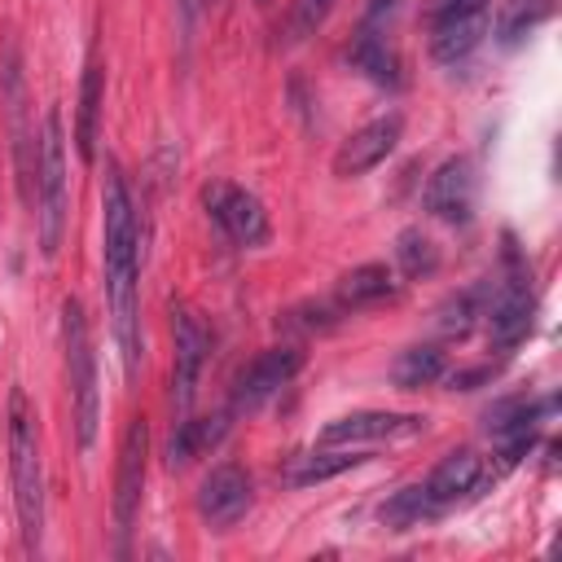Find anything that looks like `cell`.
Wrapping results in <instances>:
<instances>
[{"label": "cell", "instance_id": "obj_27", "mask_svg": "<svg viewBox=\"0 0 562 562\" xmlns=\"http://www.w3.org/2000/svg\"><path fill=\"white\" fill-rule=\"evenodd\" d=\"M483 378H492V364H483V369H461V373H452L448 382H452L457 391H470V386L483 382Z\"/></svg>", "mask_w": 562, "mask_h": 562}, {"label": "cell", "instance_id": "obj_1", "mask_svg": "<svg viewBox=\"0 0 562 562\" xmlns=\"http://www.w3.org/2000/svg\"><path fill=\"white\" fill-rule=\"evenodd\" d=\"M101 268H105V303H110V329L123 351L127 378H136L145 338H140V224H136V202L127 189V176L119 162L105 167L101 184Z\"/></svg>", "mask_w": 562, "mask_h": 562}, {"label": "cell", "instance_id": "obj_16", "mask_svg": "<svg viewBox=\"0 0 562 562\" xmlns=\"http://www.w3.org/2000/svg\"><path fill=\"white\" fill-rule=\"evenodd\" d=\"M228 408L224 413H211V417H193V413H184V417H176V430H171V439H167V465L171 470H184V465H193L198 457H206L224 435H228Z\"/></svg>", "mask_w": 562, "mask_h": 562}, {"label": "cell", "instance_id": "obj_20", "mask_svg": "<svg viewBox=\"0 0 562 562\" xmlns=\"http://www.w3.org/2000/svg\"><path fill=\"white\" fill-rule=\"evenodd\" d=\"M492 281H474V285H465V290H457L443 307H439V329L448 334V338H465L483 316H487V303H492Z\"/></svg>", "mask_w": 562, "mask_h": 562}, {"label": "cell", "instance_id": "obj_3", "mask_svg": "<svg viewBox=\"0 0 562 562\" xmlns=\"http://www.w3.org/2000/svg\"><path fill=\"white\" fill-rule=\"evenodd\" d=\"M61 351H66V382H70V413L79 448H92L101 422V386H97V351L88 334V316L79 299H61Z\"/></svg>", "mask_w": 562, "mask_h": 562}, {"label": "cell", "instance_id": "obj_14", "mask_svg": "<svg viewBox=\"0 0 562 562\" xmlns=\"http://www.w3.org/2000/svg\"><path fill=\"white\" fill-rule=\"evenodd\" d=\"M400 136H404V114H382V119L356 127V132L338 145V154H334V176L351 180V176L373 171L378 162H386V158L395 154Z\"/></svg>", "mask_w": 562, "mask_h": 562}, {"label": "cell", "instance_id": "obj_6", "mask_svg": "<svg viewBox=\"0 0 562 562\" xmlns=\"http://www.w3.org/2000/svg\"><path fill=\"white\" fill-rule=\"evenodd\" d=\"M492 0H435L430 4V57L457 66L487 35Z\"/></svg>", "mask_w": 562, "mask_h": 562}, {"label": "cell", "instance_id": "obj_2", "mask_svg": "<svg viewBox=\"0 0 562 562\" xmlns=\"http://www.w3.org/2000/svg\"><path fill=\"white\" fill-rule=\"evenodd\" d=\"M31 400L13 386L9 391V483L13 509L22 527V544L40 549L44 540V457H40V426Z\"/></svg>", "mask_w": 562, "mask_h": 562}, {"label": "cell", "instance_id": "obj_25", "mask_svg": "<svg viewBox=\"0 0 562 562\" xmlns=\"http://www.w3.org/2000/svg\"><path fill=\"white\" fill-rule=\"evenodd\" d=\"M435 514H439V509L430 505V496L422 492V483L400 487V492L382 505V522L395 527V531H408V527H417V522H426V518H435Z\"/></svg>", "mask_w": 562, "mask_h": 562}, {"label": "cell", "instance_id": "obj_12", "mask_svg": "<svg viewBox=\"0 0 562 562\" xmlns=\"http://www.w3.org/2000/svg\"><path fill=\"white\" fill-rule=\"evenodd\" d=\"M492 479H496V470H492L474 448H452V452H448V457H439V465L426 474L422 492H426V496H430V505L443 514V509H452L457 501H465V496L483 492Z\"/></svg>", "mask_w": 562, "mask_h": 562}, {"label": "cell", "instance_id": "obj_22", "mask_svg": "<svg viewBox=\"0 0 562 562\" xmlns=\"http://www.w3.org/2000/svg\"><path fill=\"white\" fill-rule=\"evenodd\" d=\"M391 378L400 391H417V386H430L443 378V351L435 342H417L408 351H400V360L391 364Z\"/></svg>", "mask_w": 562, "mask_h": 562}, {"label": "cell", "instance_id": "obj_30", "mask_svg": "<svg viewBox=\"0 0 562 562\" xmlns=\"http://www.w3.org/2000/svg\"><path fill=\"white\" fill-rule=\"evenodd\" d=\"M259 4H268V0H259Z\"/></svg>", "mask_w": 562, "mask_h": 562}, {"label": "cell", "instance_id": "obj_7", "mask_svg": "<svg viewBox=\"0 0 562 562\" xmlns=\"http://www.w3.org/2000/svg\"><path fill=\"white\" fill-rule=\"evenodd\" d=\"M202 206L224 241H233V246L268 241V211L250 189H241L233 180H211V184H202Z\"/></svg>", "mask_w": 562, "mask_h": 562}, {"label": "cell", "instance_id": "obj_26", "mask_svg": "<svg viewBox=\"0 0 562 562\" xmlns=\"http://www.w3.org/2000/svg\"><path fill=\"white\" fill-rule=\"evenodd\" d=\"M395 263L404 268V277H430L439 268V250L422 228H404L395 237Z\"/></svg>", "mask_w": 562, "mask_h": 562}, {"label": "cell", "instance_id": "obj_10", "mask_svg": "<svg viewBox=\"0 0 562 562\" xmlns=\"http://www.w3.org/2000/svg\"><path fill=\"white\" fill-rule=\"evenodd\" d=\"M171 338H176V360H171V413L184 417L193 408V395H198V378H202V364L211 356V334L206 325L189 312V307H176L171 312Z\"/></svg>", "mask_w": 562, "mask_h": 562}, {"label": "cell", "instance_id": "obj_18", "mask_svg": "<svg viewBox=\"0 0 562 562\" xmlns=\"http://www.w3.org/2000/svg\"><path fill=\"white\" fill-rule=\"evenodd\" d=\"M391 294H395V272L386 263H360V268L338 277L334 307L338 312H360V307H373V303H382Z\"/></svg>", "mask_w": 562, "mask_h": 562}, {"label": "cell", "instance_id": "obj_28", "mask_svg": "<svg viewBox=\"0 0 562 562\" xmlns=\"http://www.w3.org/2000/svg\"><path fill=\"white\" fill-rule=\"evenodd\" d=\"M176 9H180V22H184V31H193V22L202 18L206 0H176Z\"/></svg>", "mask_w": 562, "mask_h": 562}, {"label": "cell", "instance_id": "obj_29", "mask_svg": "<svg viewBox=\"0 0 562 562\" xmlns=\"http://www.w3.org/2000/svg\"><path fill=\"white\" fill-rule=\"evenodd\" d=\"M395 4H400V0H369V9H364V26H378Z\"/></svg>", "mask_w": 562, "mask_h": 562}, {"label": "cell", "instance_id": "obj_21", "mask_svg": "<svg viewBox=\"0 0 562 562\" xmlns=\"http://www.w3.org/2000/svg\"><path fill=\"white\" fill-rule=\"evenodd\" d=\"M549 18H553V0H501V9H496V40L505 48H514L518 40H527Z\"/></svg>", "mask_w": 562, "mask_h": 562}, {"label": "cell", "instance_id": "obj_5", "mask_svg": "<svg viewBox=\"0 0 562 562\" xmlns=\"http://www.w3.org/2000/svg\"><path fill=\"white\" fill-rule=\"evenodd\" d=\"M0 101L9 114V145H13V167H18V189L22 202L35 206V176H40V140L35 127L26 119V79H22V61L18 48H4V70H0Z\"/></svg>", "mask_w": 562, "mask_h": 562}, {"label": "cell", "instance_id": "obj_11", "mask_svg": "<svg viewBox=\"0 0 562 562\" xmlns=\"http://www.w3.org/2000/svg\"><path fill=\"white\" fill-rule=\"evenodd\" d=\"M250 501H255V483H250V474H246L237 461L211 465L206 479L198 483V514H202V522L215 527V531L233 527V522L250 509Z\"/></svg>", "mask_w": 562, "mask_h": 562}, {"label": "cell", "instance_id": "obj_8", "mask_svg": "<svg viewBox=\"0 0 562 562\" xmlns=\"http://www.w3.org/2000/svg\"><path fill=\"white\" fill-rule=\"evenodd\" d=\"M145 465H149V422L136 413V417L123 426L119 465H114V527H119V540H123V544H127L132 522H136V514H140Z\"/></svg>", "mask_w": 562, "mask_h": 562}, {"label": "cell", "instance_id": "obj_9", "mask_svg": "<svg viewBox=\"0 0 562 562\" xmlns=\"http://www.w3.org/2000/svg\"><path fill=\"white\" fill-rule=\"evenodd\" d=\"M303 369V351L299 347H263L255 360H246L233 378L228 391V413H255L263 408L281 386H290V378Z\"/></svg>", "mask_w": 562, "mask_h": 562}, {"label": "cell", "instance_id": "obj_4", "mask_svg": "<svg viewBox=\"0 0 562 562\" xmlns=\"http://www.w3.org/2000/svg\"><path fill=\"white\" fill-rule=\"evenodd\" d=\"M66 127L61 110L44 114L40 127V176H35V224H40V250L57 255L66 237Z\"/></svg>", "mask_w": 562, "mask_h": 562}, {"label": "cell", "instance_id": "obj_15", "mask_svg": "<svg viewBox=\"0 0 562 562\" xmlns=\"http://www.w3.org/2000/svg\"><path fill=\"white\" fill-rule=\"evenodd\" d=\"M422 202H426L430 215H439L448 224H470V215H474V167H470V158H461V154L443 158L430 171V180L422 189Z\"/></svg>", "mask_w": 562, "mask_h": 562}, {"label": "cell", "instance_id": "obj_19", "mask_svg": "<svg viewBox=\"0 0 562 562\" xmlns=\"http://www.w3.org/2000/svg\"><path fill=\"white\" fill-rule=\"evenodd\" d=\"M347 61H351L364 79H373V83H382V88H400V83H404V75H400V57H395V48L378 35V26H364V22H360V31L351 35Z\"/></svg>", "mask_w": 562, "mask_h": 562}, {"label": "cell", "instance_id": "obj_24", "mask_svg": "<svg viewBox=\"0 0 562 562\" xmlns=\"http://www.w3.org/2000/svg\"><path fill=\"white\" fill-rule=\"evenodd\" d=\"M338 0H290L281 22H277V44L290 48V44H303L307 35H316L325 26V18L334 13Z\"/></svg>", "mask_w": 562, "mask_h": 562}, {"label": "cell", "instance_id": "obj_17", "mask_svg": "<svg viewBox=\"0 0 562 562\" xmlns=\"http://www.w3.org/2000/svg\"><path fill=\"white\" fill-rule=\"evenodd\" d=\"M101 105H105V66L88 57L83 83H79V114H75V149L83 162H97V140H101Z\"/></svg>", "mask_w": 562, "mask_h": 562}, {"label": "cell", "instance_id": "obj_13", "mask_svg": "<svg viewBox=\"0 0 562 562\" xmlns=\"http://www.w3.org/2000/svg\"><path fill=\"white\" fill-rule=\"evenodd\" d=\"M426 430V417L417 413H382V408H360L347 417H334L321 430V443L351 448V443H382V439H413Z\"/></svg>", "mask_w": 562, "mask_h": 562}, {"label": "cell", "instance_id": "obj_23", "mask_svg": "<svg viewBox=\"0 0 562 562\" xmlns=\"http://www.w3.org/2000/svg\"><path fill=\"white\" fill-rule=\"evenodd\" d=\"M364 461H369L364 452H351V448H334V443H321V452H307V457H299V465H294L290 483H299V487H307V483H325V479H334V474H342V470H356V465H364Z\"/></svg>", "mask_w": 562, "mask_h": 562}]
</instances>
